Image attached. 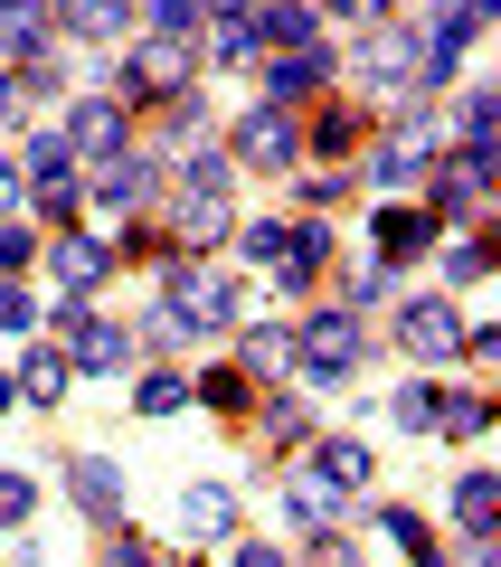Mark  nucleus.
<instances>
[{"label": "nucleus", "instance_id": "f03ea898", "mask_svg": "<svg viewBox=\"0 0 501 567\" xmlns=\"http://www.w3.org/2000/svg\"><path fill=\"white\" fill-rule=\"evenodd\" d=\"M426 171H436V114H398V133H388V152H379V181L388 189H417Z\"/></svg>", "mask_w": 501, "mask_h": 567}, {"label": "nucleus", "instance_id": "4468645a", "mask_svg": "<svg viewBox=\"0 0 501 567\" xmlns=\"http://www.w3.org/2000/svg\"><path fill=\"white\" fill-rule=\"evenodd\" d=\"M95 199L114 208V218H123V208H142V199H152V162H142V152H104V181H95Z\"/></svg>", "mask_w": 501, "mask_h": 567}, {"label": "nucleus", "instance_id": "79ce46f5", "mask_svg": "<svg viewBox=\"0 0 501 567\" xmlns=\"http://www.w3.org/2000/svg\"><path fill=\"white\" fill-rule=\"evenodd\" d=\"M0 331H29V293H10V284H0Z\"/></svg>", "mask_w": 501, "mask_h": 567}, {"label": "nucleus", "instance_id": "e433bc0d", "mask_svg": "<svg viewBox=\"0 0 501 567\" xmlns=\"http://www.w3.org/2000/svg\"><path fill=\"white\" fill-rule=\"evenodd\" d=\"M265 445H303V406H265Z\"/></svg>", "mask_w": 501, "mask_h": 567}, {"label": "nucleus", "instance_id": "c85d7f7f", "mask_svg": "<svg viewBox=\"0 0 501 567\" xmlns=\"http://www.w3.org/2000/svg\"><path fill=\"white\" fill-rule=\"evenodd\" d=\"M482 425H492V398H444L436 435H482Z\"/></svg>", "mask_w": 501, "mask_h": 567}, {"label": "nucleus", "instance_id": "5701e85b", "mask_svg": "<svg viewBox=\"0 0 501 567\" xmlns=\"http://www.w3.org/2000/svg\"><path fill=\"white\" fill-rule=\"evenodd\" d=\"M284 511H294L303 529H331V520H341V483H321V473H313V483L284 492Z\"/></svg>", "mask_w": 501, "mask_h": 567}, {"label": "nucleus", "instance_id": "4c0bfd02", "mask_svg": "<svg viewBox=\"0 0 501 567\" xmlns=\"http://www.w3.org/2000/svg\"><path fill=\"white\" fill-rule=\"evenodd\" d=\"M360 142V114H321V152H350Z\"/></svg>", "mask_w": 501, "mask_h": 567}, {"label": "nucleus", "instance_id": "37998d69", "mask_svg": "<svg viewBox=\"0 0 501 567\" xmlns=\"http://www.w3.org/2000/svg\"><path fill=\"white\" fill-rule=\"evenodd\" d=\"M256 0H200V20H246Z\"/></svg>", "mask_w": 501, "mask_h": 567}, {"label": "nucleus", "instance_id": "412c9836", "mask_svg": "<svg viewBox=\"0 0 501 567\" xmlns=\"http://www.w3.org/2000/svg\"><path fill=\"white\" fill-rule=\"evenodd\" d=\"M454 520L473 529V539H492V520H501V483H492V473H463V483H454Z\"/></svg>", "mask_w": 501, "mask_h": 567}, {"label": "nucleus", "instance_id": "2f4dec72", "mask_svg": "<svg viewBox=\"0 0 501 567\" xmlns=\"http://www.w3.org/2000/svg\"><path fill=\"white\" fill-rule=\"evenodd\" d=\"M388 539H398V548H407V558H436V529H426V520H417V511H388Z\"/></svg>", "mask_w": 501, "mask_h": 567}, {"label": "nucleus", "instance_id": "aec40b11", "mask_svg": "<svg viewBox=\"0 0 501 567\" xmlns=\"http://www.w3.org/2000/svg\"><path fill=\"white\" fill-rule=\"evenodd\" d=\"M426 227H436L426 208H379V227H369V237H379V256H388V265H407V256L426 246Z\"/></svg>", "mask_w": 501, "mask_h": 567}, {"label": "nucleus", "instance_id": "1a4fd4ad", "mask_svg": "<svg viewBox=\"0 0 501 567\" xmlns=\"http://www.w3.org/2000/svg\"><path fill=\"white\" fill-rule=\"evenodd\" d=\"M426 181H436V218H473V208H482V181H492V152H463V162L426 171Z\"/></svg>", "mask_w": 501, "mask_h": 567}, {"label": "nucleus", "instance_id": "2eb2a0df", "mask_svg": "<svg viewBox=\"0 0 501 567\" xmlns=\"http://www.w3.org/2000/svg\"><path fill=\"white\" fill-rule=\"evenodd\" d=\"M48 265H58V293H95V284L114 275V256H104L95 237H58V256H48Z\"/></svg>", "mask_w": 501, "mask_h": 567}, {"label": "nucleus", "instance_id": "6ab92c4d", "mask_svg": "<svg viewBox=\"0 0 501 567\" xmlns=\"http://www.w3.org/2000/svg\"><path fill=\"white\" fill-rule=\"evenodd\" d=\"M58 29H76V39H123V29H133V0H58Z\"/></svg>", "mask_w": 501, "mask_h": 567}, {"label": "nucleus", "instance_id": "4be33fe9", "mask_svg": "<svg viewBox=\"0 0 501 567\" xmlns=\"http://www.w3.org/2000/svg\"><path fill=\"white\" fill-rule=\"evenodd\" d=\"M313 473H321V483H369V445H350V435H321V454H313Z\"/></svg>", "mask_w": 501, "mask_h": 567}, {"label": "nucleus", "instance_id": "c9c22d12", "mask_svg": "<svg viewBox=\"0 0 501 567\" xmlns=\"http://www.w3.org/2000/svg\"><path fill=\"white\" fill-rule=\"evenodd\" d=\"M200 398H208V406H237V398H246V369H208Z\"/></svg>", "mask_w": 501, "mask_h": 567}, {"label": "nucleus", "instance_id": "20e7f679", "mask_svg": "<svg viewBox=\"0 0 501 567\" xmlns=\"http://www.w3.org/2000/svg\"><path fill=\"white\" fill-rule=\"evenodd\" d=\"M294 114H284V104H256V114H246L237 123V162L246 171H284V162H294Z\"/></svg>", "mask_w": 501, "mask_h": 567}, {"label": "nucleus", "instance_id": "f8f14e48", "mask_svg": "<svg viewBox=\"0 0 501 567\" xmlns=\"http://www.w3.org/2000/svg\"><path fill=\"white\" fill-rule=\"evenodd\" d=\"M246 29H256V48H313V39H321V20L303 10V0H256Z\"/></svg>", "mask_w": 501, "mask_h": 567}, {"label": "nucleus", "instance_id": "c03bdc74", "mask_svg": "<svg viewBox=\"0 0 501 567\" xmlns=\"http://www.w3.org/2000/svg\"><path fill=\"white\" fill-rule=\"evenodd\" d=\"M10 199H20V171H10V162H0V208H10Z\"/></svg>", "mask_w": 501, "mask_h": 567}, {"label": "nucleus", "instance_id": "39448f33", "mask_svg": "<svg viewBox=\"0 0 501 567\" xmlns=\"http://www.w3.org/2000/svg\"><path fill=\"white\" fill-rule=\"evenodd\" d=\"M171 312L181 322H227L237 312V284L208 275V265H171Z\"/></svg>", "mask_w": 501, "mask_h": 567}, {"label": "nucleus", "instance_id": "a211bd4d", "mask_svg": "<svg viewBox=\"0 0 501 567\" xmlns=\"http://www.w3.org/2000/svg\"><path fill=\"white\" fill-rule=\"evenodd\" d=\"M67 341H76V369H123V331L114 322H95V312H67Z\"/></svg>", "mask_w": 501, "mask_h": 567}, {"label": "nucleus", "instance_id": "b1692460", "mask_svg": "<svg viewBox=\"0 0 501 567\" xmlns=\"http://www.w3.org/2000/svg\"><path fill=\"white\" fill-rule=\"evenodd\" d=\"M181 227H190V237H227V189H181Z\"/></svg>", "mask_w": 501, "mask_h": 567}, {"label": "nucleus", "instance_id": "0eeeda50", "mask_svg": "<svg viewBox=\"0 0 501 567\" xmlns=\"http://www.w3.org/2000/svg\"><path fill=\"white\" fill-rule=\"evenodd\" d=\"M67 162H76V152H67V133H39V142H29V189H39L48 218H67V208H76V181H67Z\"/></svg>", "mask_w": 501, "mask_h": 567}, {"label": "nucleus", "instance_id": "9b49d317", "mask_svg": "<svg viewBox=\"0 0 501 567\" xmlns=\"http://www.w3.org/2000/svg\"><path fill=\"white\" fill-rule=\"evenodd\" d=\"M321 76H331V48H321V39H313V48H284V58L265 66V104H294V95H313Z\"/></svg>", "mask_w": 501, "mask_h": 567}, {"label": "nucleus", "instance_id": "a878e982", "mask_svg": "<svg viewBox=\"0 0 501 567\" xmlns=\"http://www.w3.org/2000/svg\"><path fill=\"white\" fill-rule=\"evenodd\" d=\"M246 256H256V265H275V275L294 284V227H275V218H265V227H246Z\"/></svg>", "mask_w": 501, "mask_h": 567}, {"label": "nucleus", "instance_id": "dca6fc26", "mask_svg": "<svg viewBox=\"0 0 501 567\" xmlns=\"http://www.w3.org/2000/svg\"><path fill=\"white\" fill-rule=\"evenodd\" d=\"M181 529L190 539H227V529H237V502H227L218 483H190L181 492Z\"/></svg>", "mask_w": 501, "mask_h": 567}, {"label": "nucleus", "instance_id": "9d476101", "mask_svg": "<svg viewBox=\"0 0 501 567\" xmlns=\"http://www.w3.org/2000/svg\"><path fill=\"white\" fill-rule=\"evenodd\" d=\"M360 76L407 85V76H417V29H388V20H369V39H360Z\"/></svg>", "mask_w": 501, "mask_h": 567}, {"label": "nucleus", "instance_id": "393cba45", "mask_svg": "<svg viewBox=\"0 0 501 567\" xmlns=\"http://www.w3.org/2000/svg\"><path fill=\"white\" fill-rule=\"evenodd\" d=\"M492 133H501V95L473 85V95H463V152H492Z\"/></svg>", "mask_w": 501, "mask_h": 567}, {"label": "nucleus", "instance_id": "423d86ee", "mask_svg": "<svg viewBox=\"0 0 501 567\" xmlns=\"http://www.w3.org/2000/svg\"><path fill=\"white\" fill-rule=\"evenodd\" d=\"M67 152H85V162L123 152V104H114V95H85V104H67Z\"/></svg>", "mask_w": 501, "mask_h": 567}, {"label": "nucleus", "instance_id": "a18cd8bd", "mask_svg": "<svg viewBox=\"0 0 501 567\" xmlns=\"http://www.w3.org/2000/svg\"><path fill=\"white\" fill-rule=\"evenodd\" d=\"M10 398H20V388H10V379H0V416H10Z\"/></svg>", "mask_w": 501, "mask_h": 567}, {"label": "nucleus", "instance_id": "a19ab883", "mask_svg": "<svg viewBox=\"0 0 501 567\" xmlns=\"http://www.w3.org/2000/svg\"><path fill=\"white\" fill-rule=\"evenodd\" d=\"M29 265V227H0V275H20Z\"/></svg>", "mask_w": 501, "mask_h": 567}, {"label": "nucleus", "instance_id": "58836bf2", "mask_svg": "<svg viewBox=\"0 0 501 567\" xmlns=\"http://www.w3.org/2000/svg\"><path fill=\"white\" fill-rule=\"evenodd\" d=\"M29 104H39V95H29V76H10V66H0V123L29 114Z\"/></svg>", "mask_w": 501, "mask_h": 567}, {"label": "nucleus", "instance_id": "6e6552de", "mask_svg": "<svg viewBox=\"0 0 501 567\" xmlns=\"http://www.w3.org/2000/svg\"><path fill=\"white\" fill-rule=\"evenodd\" d=\"M398 341L417 350V360H454L463 322H454V303H436V293H426V303H407V312H398Z\"/></svg>", "mask_w": 501, "mask_h": 567}, {"label": "nucleus", "instance_id": "473e14b6", "mask_svg": "<svg viewBox=\"0 0 501 567\" xmlns=\"http://www.w3.org/2000/svg\"><path fill=\"white\" fill-rule=\"evenodd\" d=\"M294 360V331H246V369H284Z\"/></svg>", "mask_w": 501, "mask_h": 567}, {"label": "nucleus", "instance_id": "bb28decb", "mask_svg": "<svg viewBox=\"0 0 501 567\" xmlns=\"http://www.w3.org/2000/svg\"><path fill=\"white\" fill-rule=\"evenodd\" d=\"M58 388H67V360H58V350H29V369H20V398L58 406Z\"/></svg>", "mask_w": 501, "mask_h": 567}, {"label": "nucleus", "instance_id": "ddd939ff", "mask_svg": "<svg viewBox=\"0 0 501 567\" xmlns=\"http://www.w3.org/2000/svg\"><path fill=\"white\" fill-rule=\"evenodd\" d=\"M67 492H76V511H95V520L123 511V473L104 464V454H76V464H67Z\"/></svg>", "mask_w": 501, "mask_h": 567}, {"label": "nucleus", "instance_id": "7ed1b4c3", "mask_svg": "<svg viewBox=\"0 0 501 567\" xmlns=\"http://www.w3.org/2000/svg\"><path fill=\"white\" fill-rule=\"evenodd\" d=\"M294 360L313 369V379H350V369H360V322H350V312H321L294 341Z\"/></svg>", "mask_w": 501, "mask_h": 567}, {"label": "nucleus", "instance_id": "c756f323", "mask_svg": "<svg viewBox=\"0 0 501 567\" xmlns=\"http://www.w3.org/2000/svg\"><path fill=\"white\" fill-rule=\"evenodd\" d=\"M29 511H39V492H29V473H0V529H20Z\"/></svg>", "mask_w": 501, "mask_h": 567}, {"label": "nucleus", "instance_id": "ea45409f", "mask_svg": "<svg viewBox=\"0 0 501 567\" xmlns=\"http://www.w3.org/2000/svg\"><path fill=\"white\" fill-rule=\"evenodd\" d=\"M321 10H341V20H360V29H369V20H388L398 0H321Z\"/></svg>", "mask_w": 501, "mask_h": 567}, {"label": "nucleus", "instance_id": "f3484780", "mask_svg": "<svg viewBox=\"0 0 501 567\" xmlns=\"http://www.w3.org/2000/svg\"><path fill=\"white\" fill-rule=\"evenodd\" d=\"M48 48V0H0V58H39Z\"/></svg>", "mask_w": 501, "mask_h": 567}, {"label": "nucleus", "instance_id": "72a5a7b5", "mask_svg": "<svg viewBox=\"0 0 501 567\" xmlns=\"http://www.w3.org/2000/svg\"><path fill=\"white\" fill-rule=\"evenodd\" d=\"M444 275H454V284H482V275H492V246H482V237H463L454 256H444Z\"/></svg>", "mask_w": 501, "mask_h": 567}, {"label": "nucleus", "instance_id": "cd10ccee", "mask_svg": "<svg viewBox=\"0 0 501 567\" xmlns=\"http://www.w3.org/2000/svg\"><path fill=\"white\" fill-rule=\"evenodd\" d=\"M436 416H444V388H398V425H407V435H436Z\"/></svg>", "mask_w": 501, "mask_h": 567}, {"label": "nucleus", "instance_id": "f704fd0d", "mask_svg": "<svg viewBox=\"0 0 501 567\" xmlns=\"http://www.w3.org/2000/svg\"><path fill=\"white\" fill-rule=\"evenodd\" d=\"M246 58H256V29H246V20H218V66H246Z\"/></svg>", "mask_w": 501, "mask_h": 567}, {"label": "nucleus", "instance_id": "7c9ffc66", "mask_svg": "<svg viewBox=\"0 0 501 567\" xmlns=\"http://www.w3.org/2000/svg\"><path fill=\"white\" fill-rule=\"evenodd\" d=\"M190 406V388L171 379V369H161V379H142V416H181Z\"/></svg>", "mask_w": 501, "mask_h": 567}, {"label": "nucleus", "instance_id": "f257e3e1", "mask_svg": "<svg viewBox=\"0 0 501 567\" xmlns=\"http://www.w3.org/2000/svg\"><path fill=\"white\" fill-rule=\"evenodd\" d=\"M190 66H200V58H190L181 29H152V39L123 48V95H171V104H181L190 95Z\"/></svg>", "mask_w": 501, "mask_h": 567}]
</instances>
